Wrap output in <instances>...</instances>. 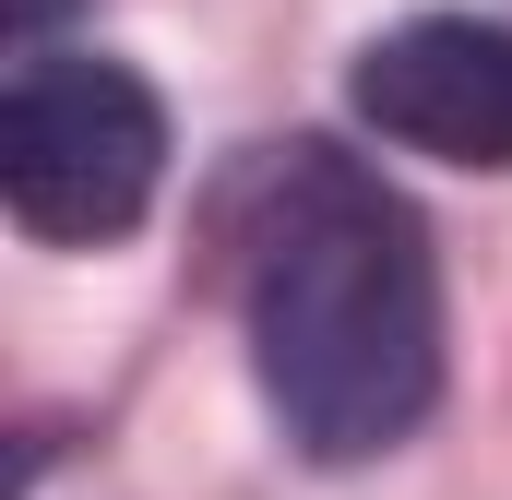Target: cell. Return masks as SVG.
I'll list each match as a JSON object with an SVG mask.
<instances>
[{
	"mask_svg": "<svg viewBox=\"0 0 512 500\" xmlns=\"http://www.w3.org/2000/svg\"><path fill=\"white\" fill-rule=\"evenodd\" d=\"M251 370L310 465H370L441 405V262L417 203L334 143L262 167Z\"/></svg>",
	"mask_w": 512,
	"mask_h": 500,
	"instance_id": "1",
	"label": "cell"
},
{
	"mask_svg": "<svg viewBox=\"0 0 512 500\" xmlns=\"http://www.w3.org/2000/svg\"><path fill=\"white\" fill-rule=\"evenodd\" d=\"M167 179V108L155 84L96 60V48H60V60H24L12 96H0V203L12 227L36 239H131L143 203Z\"/></svg>",
	"mask_w": 512,
	"mask_h": 500,
	"instance_id": "2",
	"label": "cell"
},
{
	"mask_svg": "<svg viewBox=\"0 0 512 500\" xmlns=\"http://www.w3.org/2000/svg\"><path fill=\"white\" fill-rule=\"evenodd\" d=\"M346 108L405 143V155H441V167H512V24L477 12H417L358 48L346 72Z\"/></svg>",
	"mask_w": 512,
	"mask_h": 500,
	"instance_id": "3",
	"label": "cell"
},
{
	"mask_svg": "<svg viewBox=\"0 0 512 500\" xmlns=\"http://www.w3.org/2000/svg\"><path fill=\"white\" fill-rule=\"evenodd\" d=\"M60 12H72V0H0V24H12V36H24V48H36V36H48V24H60Z\"/></svg>",
	"mask_w": 512,
	"mask_h": 500,
	"instance_id": "4",
	"label": "cell"
}]
</instances>
